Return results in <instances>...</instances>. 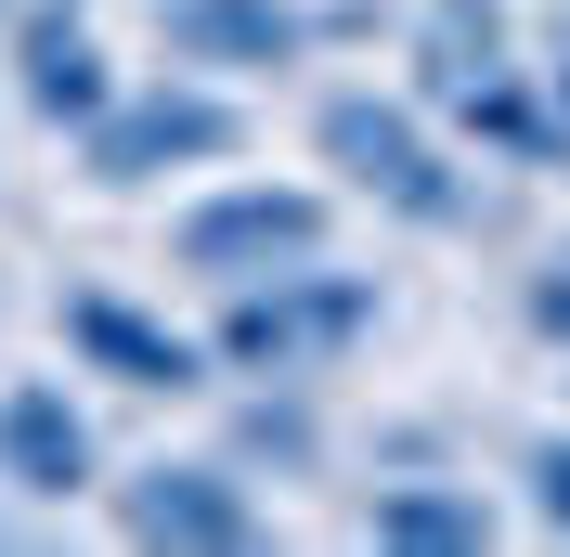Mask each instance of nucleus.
I'll return each instance as SVG.
<instances>
[{"label":"nucleus","instance_id":"9b49d317","mask_svg":"<svg viewBox=\"0 0 570 557\" xmlns=\"http://www.w3.org/2000/svg\"><path fill=\"white\" fill-rule=\"evenodd\" d=\"M351 531L390 545V557H480V545H493V506H480L466 480H376L351 506Z\"/></svg>","mask_w":570,"mask_h":557},{"label":"nucleus","instance_id":"423d86ee","mask_svg":"<svg viewBox=\"0 0 570 557\" xmlns=\"http://www.w3.org/2000/svg\"><path fill=\"white\" fill-rule=\"evenodd\" d=\"M66 350L91 363V377H117V389H208V338H181V324H156V312H130L117 285H66Z\"/></svg>","mask_w":570,"mask_h":557},{"label":"nucleus","instance_id":"20e7f679","mask_svg":"<svg viewBox=\"0 0 570 557\" xmlns=\"http://www.w3.org/2000/svg\"><path fill=\"white\" fill-rule=\"evenodd\" d=\"M234 143H247V117L181 78V91H117V105L78 130V156H91L105 195H142V182H169V169H220Z\"/></svg>","mask_w":570,"mask_h":557},{"label":"nucleus","instance_id":"6e6552de","mask_svg":"<svg viewBox=\"0 0 570 557\" xmlns=\"http://www.w3.org/2000/svg\"><path fill=\"white\" fill-rule=\"evenodd\" d=\"M91 467H105V441L66 402V377H0V480L66 506V492H91Z\"/></svg>","mask_w":570,"mask_h":557},{"label":"nucleus","instance_id":"f8f14e48","mask_svg":"<svg viewBox=\"0 0 570 557\" xmlns=\"http://www.w3.org/2000/svg\"><path fill=\"white\" fill-rule=\"evenodd\" d=\"M480 66H519V13H505V0H428L415 91H454V78H480Z\"/></svg>","mask_w":570,"mask_h":557},{"label":"nucleus","instance_id":"7ed1b4c3","mask_svg":"<svg viewBox=\"0 0 570 557\" xmlns=\"http://www.w3.org/2000/svg\"><path fill=\"white\" fill-rule=\"evenodd\" d=\"M324 234H337V208H324L312 182H220V195H195V208L169 221V260L208 273V285H247V273L312 260Z\"/></svg>","mask_w":570,"mask_h":557},{"label":"nucleus","instance_id":"f03ea898","mask_svg":"<svg viewBox=\"0 0 570 557\" xmlns=\"http://www.w3.org/2000/svg\"><path fill=\"white\" fill-rule=\"evenodd\" d=\"M312 143H324V169H351V195H376V208L415 221V234H466V221H480V182L441 156V130H428L415 105L324 91V105H312Z\"/></svg>","mask_w":570,"mask_h":557},{"label":"nucleus","instance_id":"f257e3e1","mask_svg":"<svg viewBox=\"0 0 570 557\" xmlns=\"http://www.w3.org/2000/svg\"><path fill=\"white\" fill-rule=\"evenodd\" d=\"M376 273H337V260H285V273H247V285H220V324H208V363H234V377H259V389H298V377H324L337 350H363L376 338Z\"/></svg>","mask_w":570,"mask_h":557},{"label":"nucleus","instance_id":"f3484780","mask_svg":"<svg viewBox=\"0 0 570 557\" xmlns=\"http://www.w3.org/2000/svg\"><path fill=\"white\" fill-rule=\"evenodd\" d=\"M0 27H13V0H0Z\"/></svg>","mask_w":570,"mask_h":557},{"label":"nucleus","instance_id":"dca6fc26","mask_svg":"<svg viewBox=\"0 0 570 557\" xmlns=\"http://www.w3.org/2000/svg\"><path fill=\"white\" fill-rule=\"evenodd\" d=\"M544 105H558V117H570V39H558V66H544Z\"/></svg>","mask_w":570,"mask_h":557},{"label":"nucleus","instance_id":"4468645a","mask_svg":"<svg viewBox=\"0 0 570 557\" xmlns=\"http://www.w3.org/2000/svg\"><path fill=\"white\" fill-rule=\"evenodd\" d=\"M519 324H532V338H558V350H570V246H544L532 273H519Z\"/></svg>","mask_w":570,"mask_h":557},{"label":"nucleus","instance_id":"0eeeda50","mask_svg":"<svg viewBox=\"0 0 570 557\" xmlns=\"http://www.w3.org/2000/svg\"><path fill=\"white\" fill-rule=\"evenodd\" d=\"M0 39H13V91H27V117L91 130V117L117 105V66H105V39L78 27V0H27Z\"/></svg>","mask_w":570,"mask_h":557},{"label":"nucleus","instance_id":"2eb2a0df","mask_svg":"<svg viewBox=\"0 0 570 557\" xmlns=\"http://www.w3.org/2000/svg\"><path fill=\"white\" fill-rule=\"evenodd\" d=\"M519 480H532V519H544V531H570V428L519 453Z\"/></svg>","mask_w":570,"mask_h":557},{"label":"nucleus","instance_id":"ddd939ff","mask_svg":"<svg viewBox=\"0 0 570 557\" xmlns=\"http://www.w3.org/2000/svg\"><path fill=\"white\" fill-rule=\"evenodd\" d=\"M234 453H247V467H324V416H312V402H273V389H259L247 416H234Z\"/></svg>","mask_w":570,"mask_h":557},{"label":"nucleus","instance_id":"9d476101","mask_svg":"<svg viewBox=\"0 0 570 557\" xmlns=\"http://www.w3.org/2000/svg\"><path fill=\"white\" fill-rule=\"evenodd\" d=\"M428 105L454 117L480 156H505V169H570V117L544 105L532 66H480V78H454V91H428Z\"/></svg>","mask_w":570,"mask_h":557},{"label":"nucleus","instance_id":"39448f33","mask_svg":"<svg viewBox=\"0 0 570 557\" xmlns=\"http://www.w3.org/2000/svg\"><path fill=\"white\" fill-rule=\"evenodd\" d=\"M117 531H130V545H181V557H247L273 519H259V492L234 480V467H208V453H156V467L117 480Z\"/></svg>","mask_w":570,"mask_h":557},{"label":"nucleus","instance_id":"1a4fd4ad","mask_svg":"<svg viewBox=\"0 0 570 557\" xmlns=\"http://www.w3.org/2000/svg\"><path fill=\"white\" fill-rule=\"evenodd\" d=\"M156 27H169L181 66H220V78H259V66L285 78V66L324 39L298 0H156Z\"/></svg>","mask_w":570,"mask_h":557}]
</instances>
